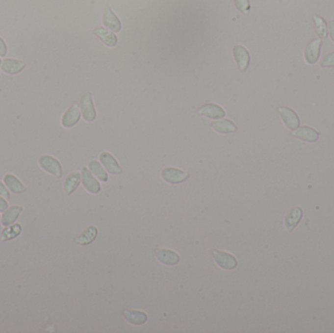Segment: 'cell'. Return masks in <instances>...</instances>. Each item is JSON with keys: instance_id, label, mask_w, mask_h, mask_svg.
Listing matches in <instances>:
<instances>
[{"instance_id": "obj_1", "label": "cell", "mask_w": 334, "mask_h": 333, "mask_svg": "<svg viewBox=\"0 0 334 333\" xmlns=\"http://www.w3.org/2000/svg\"><path fill=\"white\" fill-rule=\"evenodd\" d=\"M213 260L215 264L225 271H233L237 268V259L234 255L225 250L215 249L212 251Z\"/></svg>"}, {"instance_id": "obj_2", "label": "cell", "mask_w": 334, "mask_h": 333, "mask_svg": "<svg viewBox=\"0 0 334 333\" xmlns=\"http://www.w3.org/2000/svg\"><path fill=\"white\" fill-rule=\"evenodd\" d=\"M38 164L45 172L49 173L50 175L61 178L63 175V167L61 162L50 154H43L38 159Z\"/></svg>"}, {"instance_id": "obj_3", "label": "cell", "mask_w": 334, "mask_h": 333, "mask_svg": "<svg viewBox=\"0 0 334 333\" xmlns=\"http://www.w3.org/2000/svg\"><path fill=\"white\" fill-rule=\"evenodd\" d=\"M161 178L165 183L170 185H179L188 180L190 174L184 170L175 167H165L161 170Z\"/></svg>"}, {"instance_id": "obj_4", "label": "cell", "mask_w": 334, "mask_h": 333, "mask_svg": "<svg viewBox=\"0 0 334 333\" xmlns=\"http://www.w3.org/2000/svg\"><path fill=\"white\" fill-rule=\"evenodd\" d=\"M156 260L167 267H174L180 263V255L175 250L169 248H157L154 251Z\"/></svg>"}, {"instance_id": "obj_5", "label": "cell", "mask_w": 334, "mask_h": 333, "mask_svg": "<svg viewBox=\"0 0 334 333\" xmlns=\"http://www.w3.org/2000/svg\"><path fill=\"white\" fill-rule=\"evenodd\" d=\"M80 174L83 188L91 195H98L101 192L102 187L99 180L92 174L89 168L82 167Z\"/></svg>"}, {"instance_id": "obj_6", "label": "cell", "mask_w": 334, "mask_h": 333, "mask_svg": "<svg viewBox=\"0 0 334 333\" xmlns=\"http://www.w3.org/2000/svg\"><path fill=\"white\" fill-rule=\"evenodd\" d=\"M79 109L83 119L87 122H93L97 117V111L95 110L91 93H86L80 99Z\"/></svg>"}, {"instance_id": "obj_7", "label": "cell", "mask_w": 334, "mask_h": 333, "mask_svg": "<svg viewBox=\"0 0 334 333\" xmlns=\"http://www.w3.org/2000/svg\"><path fill=\"white\" fill-rule=\"evenodd\" d=\"M26 68V64L24 61L12 58H6L2 60L1 71L9 76H16L21 74Z\"/></svg>"}, {"instance_id": "obj_8", "label": "cell", "mask_w": 334, "mask_h": 333, "mask_svg": "<svg viewBox=\"0 0 334 333\" xmlns=\"http://www.w3.org/2000/svg\"><path fill=\"white\" fill-rule=\"evenodd\" d=\"M122 316L128 324H130L134 327L144 326L148 323V320H149L148 314L145 311H141V310L125 309V310H123Z\"/></svg>"}, {"instance_id": "obj_9", "label": "cell", "mask_w": 334, "mask_h": 333, "mask_svg": "<svg viewBox=\"0 0 334 333\" xmlns=\"http://www.w3.org/2000/svg\"><path fill=\"white\" fill-rule=\"evenodd\" d=\"M80 117H81V111L79 107L77 104H74L63 114L62 119H61V124L65 128H72L79 122Z\"/></svg>"}, {"instance_id": "obj_10", "label": "cell", "mask_w": 334, "mask_h": 333, "mask_svg": "<svg viewBox=\"0 0 334 333\" xmlns=\"http://www.w3.org/2000/svg\"><path fill=\"white\" fill-rule=\"evenodd\" d=\"M100 162L104 166V168L112 175H119L122 173V168L118 164L116 158L108 152H103L100 154Z\"/></svg>"}, {"instance_id": "obj_11", "label": "cell", "mask_w": 334, "mask_h": 333, "mask_svg": "<svg viewBox=\"0 0 334 333\" xmlns=\"http://www.w3.org/2000/svg\"><path fill=\"white\" fill-rule=\"evenodd\" d=\"M3 182L8 188V190L16 195H23L26 192V187L23 184V182L14 174L7 173L3 177Z\"/></svg>"}, {"instance_id": "obj_12", "label": "cell", "mask_w": 334, "mask_h": 333, "mask_svg": "<svg viewBox=\"0 0 334 333\" xmlns=\"http://www.w3.org/2000/svg\"><path fill=\"white\" fill-rule=\"evenodd\" d=\"M322 40L320 38L312 40L305 49V59L308 64L314 65L318 62L321 54Z\"/></svg>"}, {"instance_id": "obj_13", "label": "cell", "mask_w": 334, "mask_h": 333, "mask_svg": "<svg viewBox=\"0 0 334 333\" xmlns=\"http://www.w3.org/2000/svg\"><path fill=\"white\" fill-rule=\"evenodd\" d=\"M233 58L241 72H245L250 63V56L248 51L240 45H237L233 48Z\"/></svg>"}, {"instance_id": "obj_14", "label": "cell", "mask_w": 334, "mask_h": 333, "mask_svg": "<svg viewBox=\"0 0 334 333\" xmlns=\"http://www.w3.org/2000/svg\"><path fill=\"white\" fill-rule=\"evenodd\" d=\"M199 114L210 119H221L226 116V111L216 104H206L199 109Z\"/></svg>"}, {"instance_id": "obj_15", "label": "cell", "mask_w": 334, "mask_h": 333, "mask_svg": "<svg viewBox=\"0 0 334 333\" xmlns=\"http://www.w3.org/2000/svg\"><path fill=\"white\" fill-rule=\"evenodd\" d=\"M24 207L21 205H12L9 206L5 211L2 212L1 215V223L3 227L12 225L14 223L17 222L19 216L23 212Z\"/></svg>"}, {"instance_id": "obj_16", "label": "cell", "mask_w": 334, "mask_h": 333, "mask_svg": "<svg viewBox=\"0 0 334 333\" xmlns=\"http://www.w3.org/2000/svg\"><path fill=\"white\" fill-rule=\"evenodd\" d=\"M98 228L96 226H89L77 237L76 241L79 245H89L91 244L98 236Z\"/></svg>"}, {"instance_id": "obj_17", "label": "cell", "mask_w": 334, "mask_h": 333, "mask_svg": "<svg viewBox=\"0 0 334 333\" xmlns=\"http://www.w3.org/2000/svg\"><path fill=\"white\" fill-rule=\"evenodd\" d=\"M81 183V174L79 172H73L67 176L64 182V191L67 196H72L79 187Z\"/></svg>"}, {"instance_id": "obj_18", "label": "cell", "mask_w": 334, "mask_h": 333, "mask_svg": "<svg viewBox=\"0 0 334 333\" xmlns=\"http://www.w3.org/2000/svg\"><path fill=\"white\" fill-rule=\"evenodd\" d=\"M280 111V113L282 115V118L283 120V122L285 123V125L291 129V130H294L296 128L299 127V118H298V115L292 111L291 109L289 108H280L279 109Z\"/></svg>"}, {"instance_id": "obj_19", "label": "cell", "mask_w": 334, "mask_h": 333, "mask_svg": "<svg viewBox=\"0 0 334 333\" xmlns=\"http://www.w3.org/2000/svg\"><path fill=\"white\" fill-rule=\"evenodd\" d=\"M211 127L213 130L220 134L234 133L237 131L236 125L230 119H218L211 122Z\"/></svg>"}, {"instance_id": "obj_20", "label": "cell", "mask_w": 334, "mask_h": 333, "mask_svg": "<svg viewBox=\"0 0 334 333\" xmlns=\"http://www.w3.org/2000/svg\"><path fill=\"white\" fill-rule=\"evenodd\" d=\"M23 231V227L20 223H14L12 225L4 227V229L1 231L0 235V240L2 242H6L9 240H12L16 237H18L21 232Z\"/></svg>"}, {"instance_id": "obj_21", "label": "cell", "mask_w": 334, "mask_h": 333, "mask_svg": "<svg viewBox=\"0 0 334 333\" xmlns=\"http://www.w3.org/2000/svg\"><path fill=\"white\" fill-rule=\"evenodd\" d=\"M103 23L106 27L110 28L112 31L117 32L121 29V23L118 18L114 15L111 8H107L103 15Z\"/></svg>"}, {"instance_id": "obj_22", "label": "cell", "mask_w": 334, "mask_h": 333, "mask_svg": "<svg viewBox=\"0 0 334 333\" xmlns=\"http://www.w3.org/2000/svg\"><path fill=\"white\" fill-rule=\"evenodd\" d=\"M293 135L308 142H316L320 137V134L315 129L308 126H303L294 129Z\"/></svg>"}, {"instance_id": "obj_23", "label": "cell", "mask_w": 334, "mask_h": 333, "mask_svg": "<svg viewBox=\"0 0 334 333\" xmlns=\"http://www.w3.org/2000/svg\"><path fill=\"white\" fill-rule=\"evenodd\" d=\"M88 168L92 172V174L101 182L107 183L109 181V175L107 170L104 168L101 162L97 160H91L88 163Z\"/></svg>"}, {"instance_id": "obj_24", "label": "cell", "mask_w": 334, "mask_h": 333, "mask_svg": "<svg viewBox=\"0 0 334 333\" xmlns=\"http://www.w3.org/2000/svg\"><path fill=\"white\" fill-rule=\"evenodd\" d=\"M302 218V210L299 207L291 208L285 216V227L286 229L291 231L300 222Z\"/></svg>"}, {"instance_id": "obj_25", "label": "cell", "mask_w": 334, "mask_h": 333, "mask_svg": "<svg viewBox=\"0 0 334 333\" xmlns=\"http://www.w3.org/2000/svg\"><path fill=\"white\" fill-rule=\"evenodd\" d=\"M94 33L102 40L103 43H105L106 45L110 46V47H113L116 45L117 43V38L116 35L113 34L111 31H109L106 28H97Z\"/></svg>"}, {"instance_id": "obj_26", "label": "cell", "mask_w": 334, "mask_h": 333, "mask_svg": "<svg viewBox=\"0 0 334 333\" xmlns=\"http://www.w3.org/2000/svg\"><path fill=\"white\" fill-rule=\"evenodd\" d=\"M314 21H315V26L318 35L321 38H326L328 36V25L325 21L324 18L315 15L314 16Z\"/></svg>"}, {"instance_id": "obj_27", "label": "cell", "mask_w": 334, "mask_h": 333, "mask_svg": "<svg viewBox=\"0 0 334 333\" xmlns=\"http://www.w3.org/2000/svg\"><path fill=\"white\" fill-rule=\"evenodd\" d=\"M236 8L243 14H248L250 10L249 0H234Z\"/></svg>"}, {"instance_id": "obj_28", "label": "cell", "mask_w": 334, "mask_h": 333, "mask_svg": "<svg viewBox=\"0 0 334 333\" xmlns=\"http://www.w3.org/2000/svg\"><path fill=\"white\" fill-rule=\"evenodd\" d=\"M321 66L323 68H326V67H334V53H331V54H328L322 61L321 63Z\"/></svg>"}, {"instance_id": "obj_29", "label": "cell", "mask_w": 334, "mask_h": 333, "mask_svg": "<svg viewBox=\"0 0 334 333\" xmlns=\"http://www.w3.org/2000/svg\"><path fill=\"white\" fill-rule=\"evenodd\" d=\"M11 192L8 190V188L6 187V185L4 184V182H1L0 181V196L7 199V200H10L11 198Z\"/></svg>"}, {"instance_id": "obj_30", "label": "cell", "mask_w": 334, "mask_h": 333, "mask_svg": "<svg viewBox=\"0 0 334 333\" xmlns=\"http://www.w3.org/2000/svg\"><path fill=\"white\" fill-rule=\"evenodd\" d=\"M8 54V47L4 39L0 36V57H6Z\"/></svg>"}, {"instance_id": "obj_31", "label": "cell", "mask_w": 334, "mask_h": 333, "mask_svg": "<svg viewBox=\"0 0 334 333\" xmlns=\"http://www.w3.org/2000/svg\"><path fill=\"white\" fill-rule=\"evenodd\" d=\"M8 207H9L8 200L0 196V212H3V211H5V210H6Z\"/></svg>"}, {"instance_id": "obj_32", "label": "cell", "mask_w": 334, "mask_h": 333, "mask_svg": "<svg viewBox=\"0 0 334 333\" xmlns=\"http://www.w3.org/2000/svg\"><path fill=\"white\" fill-rule=\"evenodd\" d=\"M329 30H330V35L334 42V21H331L329 24Z\"/></svg>"}, {"instance_id": "obj_33", "label": "cell", "mask_w": 334, "mask_h": 333, "mask_svg": "<svg viewBox=\"0 0 334 333\" xmlns=\"http://www.w3.org/2000/svg\"><path fill=\"white\" fill-rule=\"evenodd\" d=\"M2 227V223H1V215H0V228Z\"/></svg>"}, {"instance_id": "obj_34", "label": "cell", "mask_w": 334, "mask_h": 333, "mask_svg": "<svg viewBox=\"0 0 334 333\" xmlns=\"http://www.w3.org/2000/svg\"><path fill=\"white\" fill-rule=\"evenodd\" d=\"M1 64H2V59H1V57H0V67H1Z\"/></svg>"}, {"instance_id": "obj_35", "label": "cell", "mask_w": 334, "mask_h": 333, "mask_svg": "<svg viewBox=\"0 0 334 333\" xmlns=\"http://www.w3.org/2000/svg\"><path fill=\"white\" fill-rule=\"evenodd\" d=\"M0 79H1V75H0Z\"/></svg>"}]
</instances>
